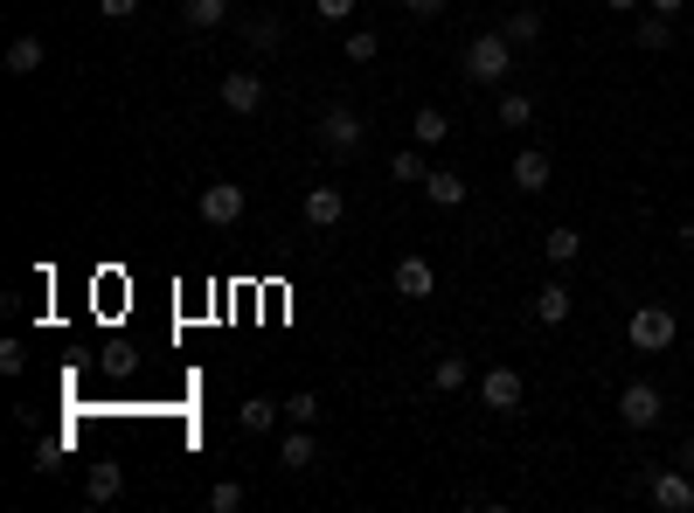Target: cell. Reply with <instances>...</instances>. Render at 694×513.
I'll list each match as a JSON object with an SVG mask.
<instances>
[{"label":"cell","mask_w":694,"mask_h":513,"mask_svg":"<svg viewBox=\"0 0 694 513\" xmlns=\"http://www.w3.org/2000/svg\"><path fill=\"white\" fill-rule=\"evenodd\" d=\"M98 14H105V22H133L139 0H98Z\"/></svg>","instance_id":"cell-31"},{"label":"cell","mask_w":694,"mask_h":513,"mask_svg":"<svg viewBox=\"0 0 694 513\" xmlns=\"http://www.w3.org/2000/svg\"><path fill=\"white\" fill-rule=\"evenodd\" d=\"M216 98H222V111L251 119V111H265V77H257V70H230V77L216 84Z\"/></svg>","instance_id":"cell-8"},{"label":"cell","mask_w":694,"mask_h":513,"mask_svg":"<svg viewBox=\"0 0 694 513\" xmlns=\"http://www.w3.org/2000/svg\"><path fill=\"white\" fill-rule=\"evenodd\" d=\"M570 313H576V292H570L562 278H549V284L535 292V319H541V327H562Z\"/></svg>","instance_id":"cell-14"},{"label":"cell","mask_w":694,"mask_h":513,"mask_svg":"<svg viewBox=\"0 0 694 513\" xmlns=\"http://www.w3.org/2000/svg\"><path fill=\"white\" fill-rule=\"evenodd\" d=\"M646 8H653V14H667V22H673V14H681L687 0H646Z\"/></svg>","instance_id":"cell-34"},{"label":"cell","mask_w":694,"mask_h":513,"mask_svg":"<svg viewBox=\"0 0 694 513\" xmlns=\"http://www.w3.org/2000/svg\"><path fill=\"white\" fill-rule=\"evenodd\" d=\"M673 465H687V472H694V437H687V444H681V451H673Z\"/></svg>","instance_id":"cell-35"},{"label":"cell","mask_w":694,"mask_h":513,"mask_svg":"<svg viewBox=\"0 0 694 513\" xmlns=\"http://www.w3.org/2000/svg\"><path fill=\"white\" fill-rule=\"evenodd\" d=\"M285 424H313V430H320V395H313V389L285 395Z\"/></svg>","instance_id":"cell-27"},{"label":"cell","mask_w":694,"mask_h":513,"mask_svg":"<svg viewBox=\"0 0 694 513\" xmlns=\"http://www.w3.org/2000/svg\"><path fill=\"white\" fill-rule=\"evenodd\" d=\"M28 368V347L22 340H0V375H22Z\"/></svg>","instance_id":"cell-30"},{"label":"cell","mask_w":694,"mask_h":513,"mask_svg":"<svg viewBox=\"0 0 694 513\" xmlns=\"http://www.w3.org/2000/svg\"><path fill=\"white\" fill-rule=\"evenodd\" d=\"M465 382H473V361H465V354H438V361H430V395H459Z\"/></svg>","instance_id":"cell-16"},{"label":"cell","mask_w":694,"mask_h":513,"mask_svg":"<svg viewBox=\"0 0 694 513\" xmlns=\"http://www.w3.org/2000/svg\"><path fill=\"white\" fill-rule=\"evenodd\" d=\"M549 181H556L549 154H541V146H521V154H514V187H521V195H541Z\"/></svg>","instance_id":"cell-12"},{"label":"cell","mask_w":694,"mask_h":513,"mask_svg":"<svg viewBox=\"0 0 694 513\" xmlns=\"http://www.w3.org/2000/svg\"><path fill=\"white\" fill-rule=\"evenodd\" d=\"M403 8H410V14H445L452 0H403Z\"/></svg>","instance_id":"cell-33"},{"label":"cell","mask_w":694,"mask_h":513,"mask_svg":"<svg viewBox=\"0 0 694 513\" xmlns=\"http://www.w3.org/2000/svg\"><path fill=\"white\" fill-rule=\"evenodd\" d=\"M236 35H243V42H251L257 56H271L278 42H285V28H278V22H271V14H257V22H243Z\"/></svg>","instance_id":"cell-26"},{"label":"cell","mask_w":694,"mask_h":513,"mask_svg":"<svg viewBox=\"0 0 694 513\" xmlns=\"http://www.w3.org/2000/svg\"><path fill=\"white\" fill-rule=\"evenodd\" d=\"M605 8H611V14H632V8H640V0H605Z\"/></svg>","instance_id":"cell-36"},{"label":"cell","mask_w":694,"mask_h":513,"mask_svg":"<svg viewBox=\"0 0 694 513\" xmlns=\"http://www.w3.org/2000/svg\"><path fill=\"white\" fill-rule=\"evenodd\" d=\"M375 49H382L375 28H348V63H375Z\"/></svg>","instance_id":"cell-28"},{"label":"cell","mask_w":694,"mask_h":513,"mask_svg":"<svg viewBox=\"0 0 694 513\" xmlns=\"http://www.w3.org/2000/svg\"><path fill=\"white\" fill-rule=\"evenodd\" d=\"M541 257H549V264H576V257H584V236H576L570 222H556V230L541 236Z\"/></svg>","instance_id":"cell-22"},{"label":"cell","mask_w":694,"mask_h":513,"mask_svg":"<svg viewBox=\"0 0 694 513\" xmlns=\"http://www.w3.org/2000/svg\"><path fill=\"white\" fill-rule=\"evenodd\" d=\"M313 459H320V430L313 424H292L278 437V472H313Z\"/></svg>","instance_id":"cell-11"},{"label":"cell","mask_w":694,"mask_h":513,"mask_svg":"<svg viewBox=\"0 0 694 513\" xmlns=\"http://www.w3.org/2000/svg\"><path fill=\"white\" fill-rule=\"evenodd\" d=\"M243 506V479H216L209 486V513H236Z\"/></svg>","instance_id":"cell-29"},{"label":"cell","mask_w":694,"mask_h":513,"mask_svg":"<svg viewBox=\"0 0 694 513\" xmlns=\"http://www.w3.org/2000/svg\"><path fill=\"white\" fill-rule=\"evenodd\" d=\"M389 284H397V298H430V292H438V264H430L424 251H410V257H397Z\"/></svg>","instance_id":"cell-9"},{"label":"cell","mask_w":694,"mask_h":513,"mask_svg":"<svg viewBox=\"0 0 694 513\" xmlns=\"http://www.w3.org/2000/svg\"><path fill=\"white\" fill-rule=\"evenodd\" d=\"M278 424H285V403H271V395H251L236 410V430H251V437H271Z\"/></svg>","instance_id":"cell-15"},{"label":"cell","mask_w":694,"mask_h":513,"mask_svg":"<svg viewBox=\"0 0 694 513\" xmlns=\"http://www.w3.org/2000/svg\"><path fill=\"white\" fill-rule=\"evenodd\" d=\"M625 340H632L640 354H667L673 340H681V319H673L667 306H640V313L625 319Z\"/></svg>","instance_id":"cell-3"},{"label":"cell","mask_w":694,"mask_h":513,"mask_svg":"<svg viewBox=\"0 0 694 513\" xmlns=\"http://www.w3.org/2000/svg\"><path fill=\"white\" fill-rule=\"evenodd\" d=\"M500 35H508L514 49H535L541 42V8H514L508 22H500Z\"/></svg>","instance_id":"cell-19"},{"label":"cell","mask_w":694,"mask_h":513,"mask_svg":"<svg viewBox=\"0 0 694 513\" xmlns=\"http://www.w3.org/2000/svg\"><path fill=\"white\" fill-rule=\"evenodd\" d=\"M417 187H424V195L438 201V208H465V195H473V181H465V174H452V167H430V174H424Z\"/></svg>","instance_id":"cell-13"},{"label":"cell","mask_w":694,"mask_h":513,"mask_svg":"<svg viewBox=\"0 0 694 513\" xmlns=\"http://www.w3.org/2000/svg\"><path fill=\"white\" fill-rule=\"evenodd\" d=\"M494 119L508 125V132H521V125H535V98L528 90H500V105H494Z\"/></svg>","instance_id":"cell-21"},{"label":"cell","mask_w":694,"mask_h":513,"mask_svg":"<svg viewBox=\"0 0 694 513\" xmlns=\"http://www.w3.org/2000/svg\"><path fill=\"white\" fill-rule=\"evenodd\" d=\"M313 8H320V22H348V14H354V0H313Z\"/></svg>","instance_id":"cell-32"},{"label":"cell","mask_w":694,"mask_h":513,"mask_svg":"<svg viewBox=\"0 0 694 513\" xmlns=\"http://www.w3.org/2000/svg\"><path fill=\"white\" fill-rule=\"evenodd\" d=\"M424 174H430V167H424V146H417V139H410L403 154H389V181H410V187H417Z\"/></svg>","instance_id":"cell-25"},{"label":"cell","mask_w":694,"mask_h":513,"mask_svg":"<svg viewBox=\"0 0 694 513\" xmlns=\"http://www.w3.org/2000/svg\"><path fill=\"white\" fill-rule=\"evenodd\" d=\"M646 500L660 506V513H694V472H687V465L653 472V479H646Z\"/></svg>","instance_id":"cell-6"},{"label":"cell","mask_w":694,"mask_h":513,"mask_svg":"<svg viewBox=\"0 0 694 513\" xmlns=\"http://www.w3.org/2000/svg\"><path fill=\"white\" fill-rule=\"evenodd\" d=\"M681 251H694V222H681Z\"/></svg>","instance_id":"cell-37"},{"label":"cell","mask_w":694,"mask_h":513,"mask_svg":"<svg viewBox=\"0 0 694 513\" xmlns=\"http://www.w3.org/2000/svg\"><path fill=\"white\" fill-rule=\"evenodd\" d=\"M465 77L473 84H508L514 77V42L500 28H479L473 42H465Z\"/></svg>","instance_id":"cell-1"},{"label":"cell","mask_w":694,"mask_h":513,"mask_svg":"<svg viewBox=\"0 0 694 513\" xmlns=\"http://www.w3.org/2000/svg\"><path fill=\"white\" fill-rule=\"evenodd\" d=\"M119 492H125V472L111 465V459H98V465H90V479H84V500L90 506H111Z\"/></svg>","instance_id":"cell-17"},{"label":"cell","mask_w":694,"mask_h":513,"mask_svg":"<svg viewBox=\"0 0 694 513\" xmlns=\"http://www.w3.org/2000/svg\"><path fill=\"white\" fill-rule=\"evenodd\" d=\"M42 35H14L8 42V77H35V70H42Z\"/></svg>","instance_id":"cell-18"},{"label":"cell","mask_w":694,"mask_h":513,"mask_svg":"<svg viewBox=\"0 0 694 513\" xmlns=\"http://www.w3.org/2000/svg\"><path fill=\"white\" fill-rule=\"evenodd\" d=\"M299 216H306L313 222V230H341V222H348V195H341V187H306V201H299Z\"/></svg>","instance_id":"cell-10"},{"label":"cell","mask_w":694,"mask_h":513,"mask_svg":"<svg viewBox=\"0 0 694 513\" xmlns=\"http://www.w3.org/2000/svg\"><path fill=\"white\" fill-rule=\"evenodd\" d=\"M521 395H528L521 368H486V375H479V403L494 410V416H514V410H521Z\"/></svg>","instance_id":"cell-7"},{"label":"cell","mask_w":694,"mask_h":513,"mask_svg":"<svg viewBox=\"0 0 694 513\" xmlns=\"http://www.w3.org/2000/svg\"><path fill=\"white\" fill-rule=\"evenodd\" d=\"M181 22L187 28H222L230 22V0H181Z\"/></svg>","instance_id":"cell-24"},{"label":"cell","mask_w":694,"mask_h":513,"mask_svg":"<svg viewBox=\"0 0 694 513\" xmlns=\"http://www.w3.org/2000/svg\"><path fill=\"white\" fill-rule=\"evenodd\" d=\"M660 416H667V395L653 382H625V389H618V424H625V430H653Z\"/></svg>","instance_id":"cell-5"},{"label":"cell","mask_w":694,"mask_h":513,"mask_svg":"<svg viewBox=\"0 0 694 513\" xmlns=\"http://www.w3.org/2000/svg\"><path fill=\"white\" fill-rule=\"evenodd\" d=\"M410 139H417V146H445V139H452V119H445L438 105H424L417 119H410Z\"/></svg>","instance_id":"cell-20"},{"label":"cell","mask_w":694,"mask_h":513,"mask_svg":"<svg viewBox=\"0 0 694 513\" xmlns=\"http://www.w3.org/2000/svg\"><path fill=\"white\" fill-rule=\"evenodd\" d=\"M632 42H640L646 56H660V49H673V22H667V14H653V8H646V22L632 28Z\"/></svg>","instance_id":"cell-23"},{"label":"cell","mask_w":694,"mask_h":513,"mask_svg":"<svg viewBox=\"0 0 694 513\" xmlns=\"http://www.w3.org/2000/svg\"><path fill=\"white\" fill-rule=\"evenodd\" d=\"M243 208H251V195H243L236 181H209V187L195 195V216L209 222V230H236V222H243Z\"/></svg>","instance_id":"cell-4"},{"label":"cell","mask_w":694,"mask_h":513,"mask_svg":"<svg viewBox=\"0 0 694 513\" xmlns=\"http://www.w3.org/2000/svg\"><path fill=\"white\" fill-rule=\"evenodd\" d=\"M313 139H320V154H333V160H354V154L368 146V125H362V111L327 105V111H320V125H313Z\"/></svg>","instance_id":"cell-2"}]
</instances>
